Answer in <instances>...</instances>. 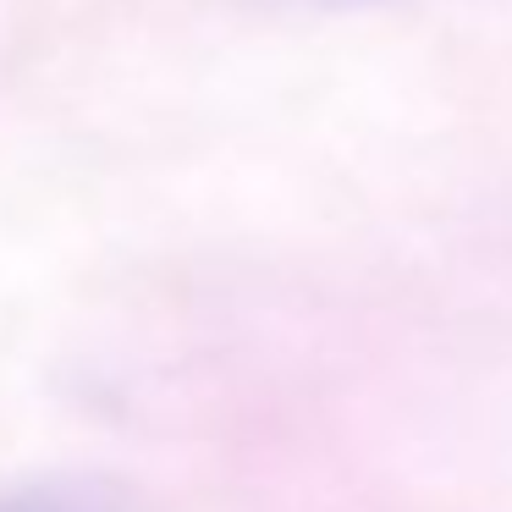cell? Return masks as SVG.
<instances>
[{
	"label": "cell",
	"mask_w": 512,
	"mask_h": 512,
	"mask_svg": "<svg viewBox=\"0 0 512 512\" xmlns=\"http://www.w3.org/2000/svg\"><path fill=\"white\" fill-rule=\"evenodd\" d=\"M28 512H61V507H28Z\"/></svg>",
	"instance_id": "1"
}]
</instances>
